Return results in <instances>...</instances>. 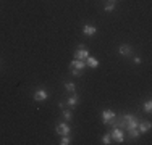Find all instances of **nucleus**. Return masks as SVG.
Here are the masks:
<instances>
[{
  "label": "nucleus",
  "instance_id": "14",
  "mask_svg": "<svg viewBox=\"0 0 152 145\" xmlns=\"http://www.w3.org/2000/svg\"><path fill=\"white\" fill-rule=\"evenodd\" d=\"M61 116L65 118V121H71V119H73V113H71V110H65V108H63Z\"/></svg>",
  "mask_w": 152,
  "mask_h": 145
},
{
  "label": "nucleus",
  "instance_id": "8",
  "mask_svg": "<svg viewBox=\"0 0 152 145\" xmlns=\"http://www.w3.org/2000/svg\"><path fill=\"white\" fill-rule=\"evenodd\" d=\"M97 32V28L92 26V24H84L83 26V34L88 36V37H91V36H94Z\"/></svg>",
  "mask_w": 152,
  "mask_h": 145
},
{
  "label": "nucleus",
  "instance_id": "13",
  "mask_svg": "<svg viewBox=\"0 0 152 145\" xmlns=\"http://www.w3.org/2000/svg\"><path fill=\"white\" fill-rule=\"evenodd\" d=\"M65 90H66V92H70V94H75V90H76L75 82H65Z\"/></svg>",
  "mask_w": 152,
  "mask_h": 145
},
{
  "label": "nucleus",
  "instance_id": "4",
  "mask_svg": "<svg viewBox=\"0 0 152 145\" xmlns=\"http://www.w3.org/2000/svg\"><path fill=\"white\" fill-rule=\"evenodd\" d=\"M115 118H117V113H115L113 110H104L102 111V121H104V124H113V121H115Z\"/></svg>",
  "mask_w": 152,
  "mask_h": 145
},
{
  "label": "nucleus",
  "instance_id": "15",
  "mask_svg": "<svg viewBox=\"0 0 152 145\" xmlns=\"http://www.w3.org/2000/svg\"><path fill=\"white\" fill-rule=\"evenodd\" d=\"M151 110H152V102L147 100L146 103H144V111H146V113H151Z\"/></svg>",
  "mask_w": 152,
  "mask_h": 145
},
{
  "label": "nucleus",
  "instance_id": "17",
  "mask_svg": "<svg viewBox=\"0 0 152 145\" xmlns=\"http://www.w3.org/2000/svg\"><path fill=\"white\" fill-rule=\"evenodd\" d=\"M61 145H68L70 144V137L68 136H61V142H60Z\"/></svg>",
  "mask_w": 152,
  "mask_h": 145
},
{
  "label": "nucleus",
  "instance_id": "19",
  "mask_svg": "<svg viewBox=\"0 0 152 145\" xmlns=\"http://www.w3.org/2000/svg\"><path fill=\"white\" fill-rule=\"evenodd\" d=\"M134 63H136V65H139V63H141V58H139V57H136V58H134Z\"/></svg>",
  "mask_w": 152,
  "mask_h": 145
},
{
  "label": "nucleus",
  "instance_id": "7",
  "mask_svg": "<svg viewBox=\"0 0 152 145\" xmlns=\"http://www.w3.org/2000/svg\"><path fill=\"white\" fill-rule=\"evenodd\" d=\"M55 130H57V134H60V136H68V134H70V126H68L66 123H60Z\"/></svg>",
  "mask_w": 152,
  "mask_h": 145
},
{
  "label": "nucleus",
  "instance_id": "1",
  "mask_svg": "<svg viewBox=\"0 0 152 145\" xmlns=\"http://www.w3.org/2000/svg\"><path fill=\"white\" fill-rule=\"evenodd\" d=\"M137 124H139V121L136 119V116L123 115V116H120L118 123L113 121V124H112V126H117V128H120V129H126L129 132V130H133V129H137Z\"/></svg>",
  "mask_w": 152,
  "mask_h": 145
},
{
  "label": "nucleus",
  "instance_id": "18",
  "mask_svg": "<svg viewBox=\"0 0 152 145\" xmlns=\"http://www.w3.org/2000/svg\"><path fill=\"white\" fill-rule=\"evenodd\" d=\"M113 8H115V3H113V2H108L107 7H105V10H107V12H112Z\"/></svg>",
  "mask_w": 152,
  "mask_h": 145
},
{
  "label": "nucleus",
  "instance_id": "20",
  "mask_svg": "<svg viewBox=\"0 0 152 145\" xmlns=\"http://www.w3.org/2000/svg\"><path fill=\"white\" fill-rule=\"evenodd\" d=\"M108 2H113V3H115V2H117V0H108Z\"/></svg>",
  "mask_w": 152,
  "mask_h": 145
},
{
  "label": "nucleus",
  "instance_id": "12",
  "mask_svg": "<svg viewBox=\"0 0 152 145\" xmlns=\"http://www.w3.org/2000/svg\"><path fill=\"white\" fill-rule=\"evenodd\" d=\"M149 129H151V123H139V124H137V130H139L141 134L147 132Z\"/></svg>",
  "mask_w": 152,
  "mask_h": 145
},
{
  "label": "nucleus",
  "instance_id": "6",
  "mask_svg": "<svg viewBox=\"0 0 152 145\" xmlns=\"http://www.w3.org/2000/svg\"><path fill=\"white\" fill-rule=\"evenodd\" d=\"M49 99V94H47V90L44 89H39V90H36L34 92V100L36 102H44Z\"/></svg>",
  "mask_w": 152,
  "mask_h": 145
},
{
  "label": "nucleus",
  "instance_id": "11",
  "mask_svg": "<svg viewBox=\"0 0 152 145\" xmlns=\"http://www.w3.org/2000/svg\"><path fill=\"white\" fill-rule=\"evenodd\" d=\"M86 66H91V68H97V66H99V61H97L96 58H92L91 55H89L88 58H86Z\"/></svg>",
  "mask_w": 152,
  "mask_h": 145
},
{
  "label": "nucleus",
  "instance_id": "9",
  "mask_svg": "<svg viewBox=\"0 0 152 145\" xmlns=\"http://www.w3.org/2000/svg\"><path fill=\"white\" fill-rule=\"evenodd\" d=\"M118 52H120L121 57H129V55H131V52H133V49L129 45H126V44H123L120 49H118Z\"/></svg>",
  "mask_w": 152,
  "mask_h": 145
},
{
  "label": "nucleus",
  "instance_id": "10",
  "mask_svg": "<svg viewBox=\"0 0 152 145\" xmlns=\"http://www.w3.org/2000/svg\"><path fill=\"white\" fill-rule=\"evenodd\" d=\"M66 103H68V107H71V108H75V107H76V105H78V103H79V97H78V95H76V94H71V97H70V99H68V100H66Z\"/></svg>",
  "mask_w": 152,
  "mask_h": 145
},
{
  "label": "nucleus",
  "instance_id": "3",
  "mask_svg": "<svg viewBox=\"0 0 152 145\" xmlns=\"http://www.w3.org/2000/svg\"><path fill=\"white\" fill-rule=\"evenodd\" d=\"M110 137H112V140H115L117 144H121L123 140H125V134H123V130L120 128H117V126H112Z\"/></svg>",
  "mask_w": 152,
  "mask_h": 145
},
{
  "label": "nucleus",
  "instance_id": "5",
  "mask_svg": "<svg viewBox=\"0 0 152 145\" xmlns=\"http://www.w3.org/2000/svg\"><path fill=\"white\" fill-rule=\"evenodd\" d=\"M88 57H89V50L86 49V45H78V49H76V52H75V60L86 61Z\"/></svg>",
  "mask_w": 152,
  "mask_h": 145
},
{
  "label": "nucleus",
  "instance_id": "16",
  "mask_svg": "<svg viewBox=\"0 0 152 145\" xmlns=\"http://www.w3.org/2000/svg\"><path fill=\"white\" fill-rule=\"evenodd\" d=\"M110 140H112L110 134H105V136L102 137V144H105V145H108V144H110Z\"/></svg>",
  "mask_w": 152,
  "mask_h": 145
},
{
  "label": "nucleus",
  "instance_id": "2",
  "mask_svg": "<svg viewBox=\"0 0 152 145\" xmlns=\"http://www.w3.org/2000/svg\"><path fill=\"white\" fill-rule=\"evenodd\" d=\"M84 68H86V61H83V60H73L70 65V71L73 76H81Z\"/></svg>",
  "mask_w": 152,
  "mask_h": 145
}]
</instances>
